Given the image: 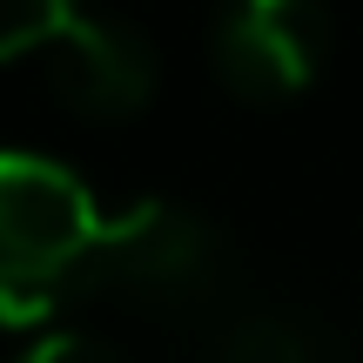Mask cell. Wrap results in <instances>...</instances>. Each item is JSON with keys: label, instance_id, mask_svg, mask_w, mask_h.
<instances>
[{"label": "cell", "instance_id": "obj_1", "mask_svg": "<svg viewBox=\"0 0 363 363\" xmlns=\"http://www.w3.org/2000/svg\"><path fill=\"white\" fill-rule=\"evenodd\" d=\"M88 182L48 155H0V323L34 330L81 303V262L101 235Z\"/></svg>", "mask_w": 363, "mask_h": 363}, {"label": "cell", "instance_id": "obj_2", "mask_svg": "<svg viewBox=\"0 0 363 363\" xmlns=\"http://www.w3.org/2000/svg\"><path fill=\"white\" fill-rule=\"evenodd\" d=\"M216 229L189 208L135 202L101 222L81 262V303L94 296H142V303H195L216 283Z\"/></svg>", "mask_w": 363, "mask_h": 363}, {"label": "cell", "instance_id": "obj_3", "mask_svg": "<svg viewBox=\"0 0 363 363\" xmlns=\"http://www.w3.org/2000/svg\"><path fill=\"white\" fill-rule=\"evenodd\" d=\"M216 74L242 101H289L323 74L330 54V13L323 0H222L216 7Z\"/></svg>", "mask_w": 363, "mask_h": 363}, {"label": "cell", "instance_id": "obj_4", "mask_svg": "<svg viewBox=\"0 0 363 363\" xmlns=\"http://www.w3.org/2000/svg\"><path fill=\"white\" fill-rule=\"evenodd\" d=\"M48 81L74 115L88 121H121L142 115L148 94H155V48L135 34L128 21H101V13H81L48 40Z\"/></svg>", "mask_w": 363, "mask_h": 363}, {"label": "cell", "instance_id": "obj_5", "mask_svg": "<svg viewBox=\"0 0 363 363\" xmlns=\"http://www.w3.org/2000/svg\"><path fill=\"white\" fill-rule=\"evenodd\" d=\"M67 21H74V0H0V61L40 54Z\"/></svg>", "mask_w": 363, "mask_h": 363}, {"label": "cell", "instance_id": "obj_6", "mask_svg": "<svg viewBox=\"0 0 363 363\" xmlns=\"http://www.w3.org/2000/svg\"><path fill=\"white\" fill-rule=\"evenodd\" d=\"M21 363H121V357L108 350L101 337H88V330H54V337H40Z\"/></svg>", "mask_w": 363, "mask_h": 363}]
</instances>
